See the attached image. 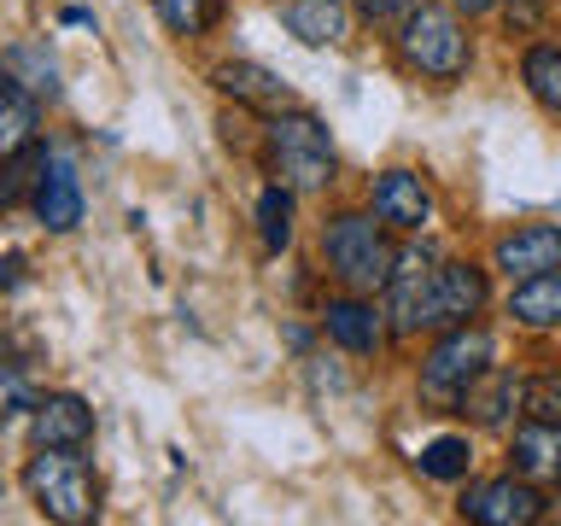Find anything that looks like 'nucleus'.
Segmentation results:
<instances>
[{
    "instance_id": "nucleus-29",
    "label": "nucleus",
    "mask_w": 561,
    "mask_h": 526,
    "mask_svg": "<svg viewBox=\"0 0 561 526\" xmlns=\"http://www.w3.org/2000/svg\"><path fill=\"white\" fill-rule=\"evenodd\" d=\"M515 12H520V18H533V12H538V0H515Z\"/></svg>"
},
{
    "instance_id": "nucleus-8",
    "label": "nucleus",
    "mask_w": 561,
    "mask_h": 526,
    "mask_svg": "<svg viewBox=\"0 0 561 526\" xmlns=\"http://www.w3.org/2000/svg\"><path fill=\"white\" fill-rule=\"evenodd\" d=\"M375 217L386 222V228H398V235H421V228L433 222V193H427V182H421L415 170H386V175H375Z\"/></svg>"
},
{
    "instance_id": "nucleus-17",
    "label": "nucleus",
    "mask_w": 561,
    "mask_h": 526,
    "mask_svg": "<svg viewBox=\"0 0 561 526\" xmlns=\"http://www.w3.org/2000/svg\"><path fill=\"white\" fill-rule=\"evenodd\" d=\"M508 316H515L520 328H533V333L561 328V270L515 281V293H508Z\"/></svg>"
},
{
    "instance_id": "nucleus-18",
    "label": "nucleus",
    "mask_w": 561,
    "mask_h": 526,
    "mask_svg": "<svg viewBox=\"0 0 561 526\" xmlns=\"http://www.w3.org/2000/svg\"><path fill=\"white\" fill-rule=\"evenodd\" d=\"M210 82L222 88L228 100H245V105H287V88H280L275 70H263V65H217L210 70Z\"/></svg>"
},
{
    "instance_id": "nucleus-13",
    "label": "nucleus",
    "mask_w": 561,
    "mask_h": 526,
    "mask_svg": "<svg viewBox=\"0 0 561 526\" xmlns=\"http://www.w3.org/2000/svg\"><path fill=\"white\" fill-rule=\"evenodd\" d=\"M280 24L305 47H340L351 35V7L345 0H280Z\"/></svg>"
},
{
    "instance_id": "nucleus-22",
    "label": "nucleus",
    "mask_w": 561,
    "mask_h": 526,
    "mask_svg": "<svg viewBox=\"0 0 561 526\" xmlns=\"http://www.w3.org/2000/svg\"><path fill=\"white\" fill-rule=\"evenodd\" d=\"M257 235H263L270 252H287V240H293V187L287 182L263 187V199H257Z\"/></svg>"
},
{
    "instance_id": "nucleus-4",
    "label": "nucleus",
    "mask_w": 561,
    "mask_h": 526,
    "mask_svg": "<svg viewBox=\"0 0 561 526\" xmlns=\"http://www.w3.org/2000/svg\"><path fill=\"white\" fill-rule=\"evenodd\" d=\"M398 53H403L410 70H421V77L456 82L468 70V30L456 24L450 7H415L410 18H403Z\"/></svg>"
},
{
    "instance_id": "nucleus-6",
    "label": "nucleus",
    "mask_w": 561,
    "mask_h": 526,
    "mask_svg": "<svg viewBox=\"0 0 561 526\" xmlns=\"http://www.w3.org/2000/svg\"><path fill=\"white\" fill-rule=\"evenodd\" d=\"M433 298H438L433 258L421 252V245L398 252L392 275H386V316H392V333H398V340H410V333L433 328Z\"/></svg>"
},
{
    "instance_id": "nucleus-26",
    "label": "nucleus",
    "mask_w": 561,
    "mask_h": 526,
    "mask_svg": "<svg viewBox=\"0 0 561 526\" xmlns=\"http://www.w3.org/2000/svg\"><path fill=\"white\" fill-rule=\"evenodd\" d=\"M368 24H392V18H410L415 12V0H351Z\"/></svg>"
},
{
    "instance_id": "nucleus-5",
    "label": "nucleus",
    "mask_w": 561,
    "mask_h": 526,
    "mask_svg": "<svg viewBox=\"0 0 561 526\" xmlns=\"http://www.w3.org/2000/svg\"><path fill=\"white\" fill-rule=\"evenodd\" d=\"M485 368H491V333L473 328V322H456L445 340L433 345L427 368H421V386H427L433 398H462Z\"/></svg>"
},
{
    "instance_id": "nucleus-21",
    "label": "nucleus",
    "mask_w": 561,
    "mask_h": 526,
    "mask_svg": "<svg viewBox=\"0 0 561 526\" xmlns=\"http://www.w3.org/2000/svg\"><path fill=\"white\" fill-rule=\"evenodd\" d=\"M520 77H526V88H533V100L543 112L561 117V47H533L520 59Z\"/></svg>"
},
{
    "instance_id": "nucleus-1",
    "label": "nucleus",
    "mask_w": 561,
    "mask_h": 526,
    "mask_svg": "<svg viewBox=\"0 0 561 526\" xmlns=\"http://www.w3.org/2000/svg\"><path fill=\"white\" fill-rule=\"evenodd\" d=\"M24 491L59 526H88L100 515V480L82 462V450H47L42 445V456H30V468H24Z\"/></svg>"
},
{
    "instance_id": "nucleus-14",
    "label": "nucleus",
    "mask_w": 561,
    "mask_h": 526,
    "mask_svg": "<svg viewBox=\"0 0 561 526\" xmlns=\"http://www.w3.org/2000/svg\"><path fill=\"white\" fill-rule=\"evenodd\" d=\"M35 217H42V228H53V235H70V228L82 222V182L70 164L42 170V182H35Z\"/></svg>"
},
{
    "instance_id": "nucleus-19",
    "label": "nucleus",
    "mask_w": 561,
    "mask_h": 526,
    "mask_svg": "<svg viewBox=\"0 0 561 526\" xmlns=\"http://www.w3.org/2000/svg\"><path fill=\"white\" fill-rule=\"evenodd\" d=\"M7 77L24 82L35 100H59V65H53L47 47H35V42H12L7 47Z\"/></svg>"
},
{
    "instance_id": "nucleus-28",
    "label": "nucleus",
    "mask_w": 561,
    "mask_h": 526,
    "mask_svg": "<svg viewBox=\"0 0 561 526\" xmlns=\"http://www.w3.org/2000/svg\"><path fill=\"white\" fill-rule=\"evenodd\" d=\"M450 7H456V12H468V18H480V12L497 7V0H450Z\"/></svg>"
},
{
    "instance_id": "nucleus-12",
    "label": "nucleus",
    "mask_w": 561,
    "mask_h": 526,
    "mask_svg": "<svg viewBox=\"0 0 561 526\" xmlns=\"http://www.w3.org/2000/svg\"><path fill=\"white\" fill-rule=\"evenodd\" d=\"M485 310V270L480 263H445L438 270V298H433V328L473 322Z\"/></svg>"
},
{
    "instance_id": "nucleus-27",
    "label": "nucleus",
    "mask_w": 561,
    "mask_h": 526,
    "mask_svg": "<svg viewBox=\"0 0 561 526\" xmlns=\"http://www.w3.org/2000/svg\"><path fill=\"white\" fill-rule=\"evenodd\" d=\"M533 410H538V415H556V421H561V375H543V380L533 386Z\"/></svg>"
},
{
    "instance_id": "nucleus-16",
    "label": "nucleus",
    "mask_w": 561,
    "mask_h": 526,
    "mask_svg": "<svg viewBox=\"0 0 561 526\" xmlns=\"http://www.w3.org/2000/svg\"><path fill=\"white\" fill-rule=\"evenodd\" d=\"M322 328H328V340H333V345L357 351V357L380 351V340H386V328H380L375 305H363V298H333V305L322 310Z\"/></svg>"
},
{
    "instance_id": "nucleus-25",
    "label": "nucleus",
    "mask_w": 561,
    "mask_h": 526,
    "mask_svg": "<svg viewBox=\"0 0 561 526\" xmlns=\"http://www.w3.org/2000/svg\"><path fill=\"white\" fill-rule=\"evenodd\" d=\"M35 403H42V398L30 392L24 368H18V363H7V415H35Z\"/></svg>"
},
{
    "instance_id": "nucleus-10",
    "label": "nucleus",
    "mask_w": 561,
    "mask_h": 526,
    "mask_svg": "<svg viewBox=\"0 0 561 526\" xmlns=\"http://www.w3.org/2000/svg\"><path fill=\"white\" fill-rule=\"evenodd\" d=\"M30 427H35V445H47V450H88V438H94V410H88L77 392H53V398L35 403Z\"/></svg>"
},
{
    "instance_id": "nucleus-2",
    "label": "nucleus",
    "mask_w": 561,
    "mask_h": 526,
    "mask_svg": "<svg viewBox=\"0 0 561 526\" xmlns=\"http://www.w3.org/2000/svg\"><path fill=\"white\" fill-rule=\"evenodd\" d=\"M322 258L351 293L386 287V275H392V263H398L392 240H386V222L363 217V210H340V217L322 228Z\"/></svg>"
},
{
    "instance_id": "nucleus-7",
    "label": "nucleus",
    "mask_w": 561,
    "mask_h": 526,
    "mask_svg": "<svg viewBox=\"0 0 561 526\" xmlns=\"http://www.w3.org/2000/svg\"><path fill=\"white\" fill-rule=\"evenodd\" d=\"M462 515L480 526H533L543 515V491L526 480V473H503V480H485L462 498Z\"/></svg>"
},
{
    "instance_id": "nucleus-9",
    "label": "nucleus",
    "mask_w": 561,
    "mask_h": 526,
    "mask_svg": "<svg viewBox=\"0 0 561 526\" xmlns=\"http://www.w3.org/2000/svg\"><path fill=\"white\" fill-rule=\"evenodd\" d=\"M491 263H497L508 281L550 275V270H561V228H556V222H526V228H515V235L497 240Z\"/></svg>"
},
{
    "instance_id": "nucleus-11",
    "label": "nucleus",
    "mask_w": 561,
    "mask_h": 526,
    "mask_svg": "<svg viewBox=\"0 0 561 526\" xmlns=\"http://www.w3.org/2000/svg\"><path fill=\"white\" fill-rule=\"evenodd\" d=\"M508 462H515V473H526L533 485L561 480V421L556 415H526L515 427V445H508Z\"/></svg>"
},
{
    "instance_id": "nucleus-24",
    "label": "nucleus",
    "mask_w": 561,
    "mask_h": 526,
    "mask_svg": "<svg viewBox=\"0 0 561 526\" xmlns=\"http://www.w3.org/2000/svg\"><path fill=\"white\" fill-rule=\"evenodd\" d=\"M158 18L175 30V35H205L210 24H217V12H222V0H152Z\"/></svg>"
},
{
    "instance_id": "nucleus-20",
    "label": "nucleus",
    "mask_w": 561,
    "mask_h": 526,
    "mask_svg": "<svg viewBox=\"0 0 561 526\" xmlns=\"http://www.w3.org/2000/svg\"><path fill=\"white\" fill-rule=\"evenodd\" d=\"M35 140V94L24 82H12L7 77V112H0V152H24Z\"/></svg>"
},
{
    "instance_id": "nucleus-15",
    "label": "nucleus",
    "mask_w": 561,
    "mask_h": 526,
    "mask_svg": "<svg viewBox=\"0 0 561 526\" xmlns=\"http://www.w3.org/2000/svg\"><path fill=\"white\" fill-rule=\"evenodd\" d=\"M526 398H533V386H526L520 375H491L485 368V375L462 392V410H473L480 427H508V415H515Z\"/></svg>"
},
{
    "instance_id": "nucleus-3",
    "label": "nucleus",
    "mask_w": 561,
    "mask_h": 526,
    "mask_svg": "<svg viewBox=\"0 0 561 526\" xmlns=\"http://www.w3.org/2000/svg\"><path fill=\"white\" fill-rule=\"evenodd\" d=\"M263 152H270L275 182H287L293 193H322L333 182V140L310 112H280L263 129Z\"/></svg>"
},
{
    "instance_id": "nucleus-23",
    "label": "nucleus",
    "mask_w": 561,
    "mask_h": 526,
    "mask_svg": "<svg viewBox=\"0 0 561 526\" xmlns=\"http://www.w3.org/2000/svg\"><path fill=\"white\" fill-rule=\"evenodd\" d=\"M468 462H473V450H468V438H456V433L433 438V445L421 450V473H427V480H462Z\"/></svg>"
}]
</instances>
